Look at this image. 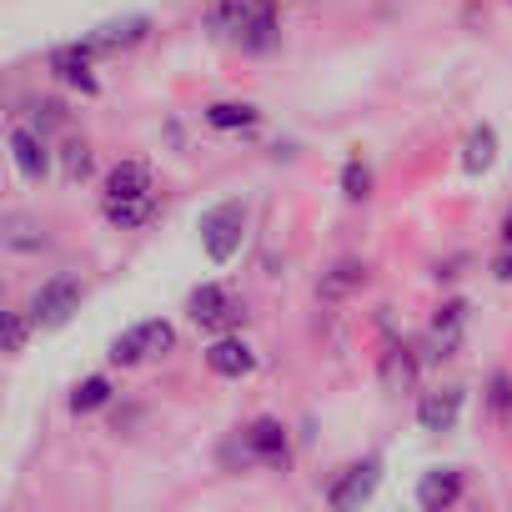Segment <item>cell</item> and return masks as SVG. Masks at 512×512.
Listing matches in <instances>:
<instances>
[{
  "mask_svg": "<svg viewBox=\"0 0 512 512\" xmlns=\"http://www.w3.org/2000/svg\"><path fill=\"white\" fill-rule=\"evenodd\" d=\"M462 327H467V307H462V302H447V307L437 312V322H432V347H437V357H452V352H457Z\"/></svg>",
  "mask_w": 512,
  "mask_h": 512,
  "instance_id": "16",
  "label": "cell"
},
{
  "mask_svg": "<svg viewBox=\"0 0 512 512\" xmlns=\"http://www.w3.org/2000/svg\"><path fill=\"white\" fill-rule=\"evenodd\" d=\"M342 196H347V201H367V196H372V166H367L362 156H352V161L342 166Z\"/></svg>",
  "mask_w": 512,
  "mask_h": 512,
  "instance_id": "22",
  "label": "cell"
},
{
  "mask_svg": "<svg viewBox=\"0 0 512 512\" xmlns=\"http://www.w3.org/2000/svg\"><path fill=\"white\" fill-rule=\"evenodd\" d=\"M206 367H211L216 377H251V372H256V352H251L241 337H216V342L206 347Z\"/></svg>",
  "mask_w": 512,
  "mask_h": 512,
  "instance_id": "13",
  "label": "cell"
},
{
  "mask_svg": "<svg viewBox=\"0 0 512 512\" xmlns=\"http://www.w3.org/2000/svg\"><path fill=\"white\" fill-rule=\"evenodd\" d=\"M81 297H86V287L76 282V277H51V282H41V292L31 297V317H36V327L41 332H61L76 312H81Z\"/></svg>",
  "mask_w": 512,
  "mask_h": 512,
  "instance_id": "2",
  "label": "cell"
},
{
  "mask_svg": "<svg viewBox=\"0 0 512 512\" xmlns=\"http://www.w3.org/2000/svg\"><path fill=\"white\" fill-rule=\"evenodd\" d=\"M492 272H497L502 282H512V251H502V256H497V267H492Z\"/></svg>",
  "mask_w": 512,
  "mask_h": 512,
  "instance_id": "28",
  "label": "cell"
},
{
  "mask_svg": "<svg viewBox=\"0 0 512 512\" xmlns=\"http://www.w3.org/2000/svg\"><path fill=\"white\" fill-rule=\"evenodd\" d=\"M106 402H111V382H106V377H86V382L71 392V412H76V417H86V412H101Z\"/></svg>",
  "mask_w": 512,
  "mask_h": 512,
  "instance_id": "20",
  "label": "cell"
},
{
  "mask_svg": "<svg viewBox=\"0 0 512 512\" xmlns=\"http://www.w3.org/2000/svg\"><path fill=\"white\" fill-rule=\"evenodd\" d=\"M31 327H36V317L6 312V352H11V357H16V352H26V342H31Z\"/></svg>",
  "mask_w": 512,
  "mask_h": 512,
  "instance_id": "25",
  "label": "cell"
},
{
  "mask_svg": "<svg viewBox=\"0 0 512 512\" xmlns=\"http://www.w3.org/2000/svg\"><path fill=\"white\" fill-rule=\"evenodd\" d=\"M412 377H417V357L402 342H387V352H382V382H387V392L412 387Z\"/></svg>",
  "mask_w": 512,
  "mask_h": 512,
  "instance_id": "18",
  "label": "cell"
},
{
  "mask_svg": "<svg viewBox=\"0 0 512 512\" xmlns=\"http://www.w3.org/2000/svg\"><path fill=\"white\" fill-rule=\"evenodd\" d=\"M61 171H66V181H86V176H91V146H86V141H66Z\"/></svg>",
  "mask_w": 512,
  "mask_h": 512,
  "instance_id": "24",
  "label": "cell"
},
{
  "mask_svg": "<svg viewBox=\"0 0 512 512\" xmlns=\"http://www.w3.org/2000/svg\"><path fill=\"white\" fill-rule=\"evenodd\" d=\"M502 241H507V246H512V216H507V226H502Z\"/></svg>",
  "mask_w": 512,
  "mask_h": 512,
  "instance_id": "29",
  "label": "cell"
},
{
  "mask_svg": "<svg viewBox=\"0 0 512 512\" xmlns=\"http://www.w3.org/2000/svg\"><path fill=\"white\" fill-rule=\"evenodd\" d=\"M191 322H196V327H206V332H231V327H241V322H246V307H241L226 287L206 282V287H196V292H191Z\"/></svg>",
  "mask_w": 512,
  "mask_h": 512,
  "instance_id": "5",
  "label": "cell"
},
{
  "mask_svg": "<svg viewBox=\"0 0 512 512\" xmlns=\"http://www.w3.org/2000/svg\"><path fill=\"white\" fill-rule=\"evenodd\" d=\"M492 161H497V131L492 126H472V136L462 141V171L482 176V171H492Z\"/></svg>",
  "mask_w": 512,
  "mask_h": 512,
  "instance_id": "15",
  "label": "cell"
},
{
  "mask_svg": "<svg viewBox=\"0 0 512 512\" xmlns=\"http://www.w3.org/2000/svg\"><path fill=\"white\" fill-rule=\"evenodd\" d=\"M36 111H41V116H36V126H61V121H66V111H61L56 101H46V106H36Z\"/></svg>",
  "mask_w": 512,
  "mask_h": 512,
  "instance_id": "27",
  "label": "cell"
},
{
  "mask_svg": "<svg viewBox=\"0 0 512 512\" xmlns=\"http://www.w3.org/2000/svg\"><path fill=\"white\" fill-rule=\"evenodd\" d=\"M457 497H462V472H457V467H432V472H422V482H417V507L442 512V507H452Z\"/></svg>",
  "mask_w": 512,
  "mask_h": 512,
  "instance_id": "14",
  "label": "cell"
},
{
  "mask_svg": "<svg viewBox=\"0 0 512 512\" xmlns=\"http://www.w3.org/2000/svg\"><path fill=\"white\" fill-rule=\"evenodd\" d=\"M246 452L256 457V462H267V467H287V427L277 422V417H256L251 427H246Z\"/></svg>",
  "mask_w": 512,
  "mask_h": 512,
  "instance_id": "12",
  "label": "cell"
},
{
  "mask_svg": "<svg viewBox=\"0 0 512 512\" xmlns=\"http://www.w3.org/2000/svg\"><path fill=\"white\" fill-rule=\"evenodd\" d=\"M91 46L86 41H76V46H56L51 51V71L66 81V86H76V91H86V96H96L101 91V81H96V71H91Z\"/></svg>",
  "mask_w": 512,
  "mask_h": 512,
  "instance_id": "8",
  "label": "cell"
},
{
  "mask_svg": "<svg viewBox=\"0 0 512 512\" xmlns=\"http://www.w3.org/2000/svg\"><path fill=\"white\" fill-rule=\"evenodd\" d=\"M487 402H492L497 417H512V377H507V372H492V382H487Z\"/></svg>",
  "mask_w": 512,
  "mask_h": 512,
  "instance_id": "26",
  "label": "cell"
},
{
  "mask_svg": "<svg viewBox=\"0 0 512 512\" xmlns=\"http://www.w3.org/2000/svg\"><path fill=\"white\" fill-rule=\"evenodd\" d=\"M377 482H382V462H377V457H367V462L347 467V472L327 487V502H332L337 512H352V507H362V502L377 492Z\"/></svg>",
  "mask_w": 512,
  "mask_h": 512,
  "instance_id": "6",
  "label": "cell"
},
{
  "mask_svg": "<svg viewBox=\"0 0 512 512\" xmlns=\"http://www.w3.org/2000/svg\"><path fill=\"white\" fill-rule=\"evenodd\" d=\"M457 417H462V387L422 392V402H417V427L422 432H452Z\"/></svg>",
  "mask_w": 512,
  "mask_h": 512,
  "instance_id": "11",
  "label": "cell"
},
{
  "mask_svg": "<svg viewBox=\"0 0 512 512\" xmlns=\"http://www.w3.org/2000/svg\"><path fill=\"white\" fill-rule=\"evenodd\" d=\"M146 196H156L151 166L146 161H116L111 176H106V206H116V201H146Z\"/></svg>",
  "mask_w": 512,
  "mask_h": 512,
  "instance_id": "10",
  "label": "cell"
},
{
  "mask_svg": "<svg viewBox=\"0 0 512 512\" xmlns=\"http://www.w3.org/2000/svg\"><path fill=\"white\" fill-rule=\"evenodd\" d=\"M146 31H151V16H121V21L96 26V31L86 36V46H91L96 56H116V51L141 46V41H146Z\"/></svg>",
  "mask_w": 512,
  "mask_h": 512,
  "instance_id": "7",
  "label": "cell"
},
{
  "mask_svg": "<svg viewBox=\"0 0 512 512\" xmlns=\"http://www.w3.org/2000/svg\"><path fill=\"white\" fill-rule=\"evenodd\" d=\"M6 246L11 251H41L46 246V231H36L26 216H6Z\"/></svg>",
  "mask_w": 512,
  "mask_h": 512,
  "instance_id": "23",
  "label": "cell"
},
{
  "mask_svg": "<svg viewBox=\"0 0 512 512\" xmlns=\"http://www.w3.org/2000/svg\"><path fill=\"white\" fill-rule=\"evenodd\" d=\"M367 282V267L362 262H337L322 282H317V297H327V302H337V297H347V292H357Z\"/></svg>",
  "mask_w": 512,
  "mask_h": 512,
  "instance_id": "19",
  "label": "cell"
},
{
  "mask_svg": "<svg viewBox=\"0 0 512 512\" xmlns=\"http://www.w3.org/2000/svg\"><path fill=\"white\" fill-rule=\"evenodd\" d=\"M11 161H16V171L31 176V181H41V176L51 171V146H46L41 126H16V131H11Z\"/></svg>",
  "mask_w": 512,
  "mask_h": 512,
  "instance_id": "9",
  "label": "cell"
},
{
  "mask_svg": "<svg viewBox=\"0 0 512 512\" xmlns=\"http://www.w3.org/2000/svg\"><path fill=\"white\" fill-rule=\"evenodd\" d=\"M171 347H176V327L161 322V317H151V322L126 327V332L111 342V362H116V367H136V362H146V357H166Z\"/></svg>",
  "mask_w": 512,
  "mask_h": 512,
  "instance_id": "3",
  "label": "cell"
},
{
  "mask_svg": "<svg viewBox=\"0 0 512 512\" xmlns=\"http://www.w3.org/2000/svg\"><path fill=\"white\" fill-rule=\"evenodd\" d=\"M206 26L216 41H236L241 51H272L277 46V16L267 0H216Z\"/></svg>",
  "mask_w": 512,
  "mask_h": 512,
  "instance_id": "1",
  "label": "cell"
},
{
  "mask_svg": "<svg viewBox=\"0 0 512 512\" xmlns=\"http://www.w3.org/2000/svg\"><path fill=\"white\" fill-rule=\"evenodd\" d=\"M256 121H262V111H256L251 101H216V106H206V126H216V131H246Z\"/></svg>",
  "mask_w": 512,
  "mask_h": 512,
  "instance_id": "17",
  "label": "cell"
},
{
  "mask_svg": "<svg viewBox=\"0 0 512 512\" xmlns=\"http://www.w3.org/2000/svg\"><path fill=\"white\" fill-rule=\"evenodd\" d=\"M151 211H156V196H146V201H116V206H106V221L121 226V231H131V226H146Z\"/></svg>",
  "mask_w": 512,
  "mask_h": 512,
  "instance_id": "21",
  "label": "cell"
},
{
  "mask_svg": "<svg viewBox=\"0 0 512 512\" xmlns=\"http://www.w3.org/2000/svg\"><path fill=\"white\" fill-rule=\"evenodd\" d=\"M241 236H246V206L241 201H221L201 216V246L211 262H231L241 251Z\"/></svg>",
  "mask_w": 512,
  "mask_h": 512,
  "instance_id": "4",
  "label": "cell"
}]
</instances>
